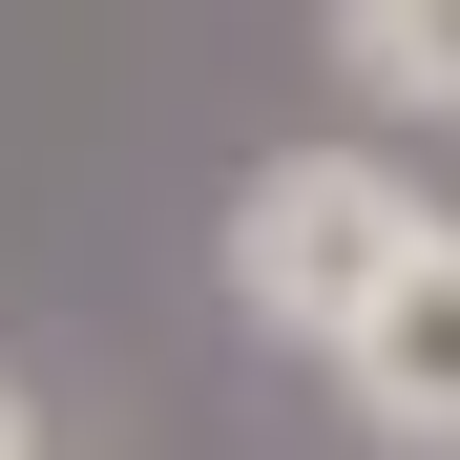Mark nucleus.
<instances>
[{"label":"nucleus","instance_id":"f257e3e1","mask_svg":"<svg viewBox=\"0 0 460 460\" xmlns=\"http://www.w3.org/2000/svg\"><path fill=\"white\" fill-rule=\"evenodd\" d=\"M419 168L398 146H272L252 189H230V293H252V335H293V356H335L376 293H398V252H419Z\"/></svg>","mask_w":460,"mask_h":460},{"label":"nucleus","instance_id":"f03ea898","mask_svg":"<svg viewBox=\"0 0 460 460\" xmlns=\"http://www.w3.org/2000/svg\"><path fill=\"white\" fill-rule=\"evenodd\" d=\"M335 398L398 439V460H460V209L398 252V293H376V314L335 335Z\"/></svg>","mask_w":460,"mask_h":460},{"label":"nucleus","instance_id":"7ed1b4c3","mask_svg":"<svg viewBox=\"0 0 460 460\" xmlns=\"http://www.w3.org/2000/svg\"><path fill=\"white\" fill-rule=\"evenodd\" d=\"M335 84L398 126H460V0H335Z\"/></svg>","mask_w":460,"mask_h":460},{"label":"nucleus","instance_id":"20e7f679","mask_svg":"<svg viewBox=\"0 0 460 460\" xmlns=\"http://www.w3.org/2000/svg\"><path fill=\"white\" fill-rule=\"evenodd\" d=\"M0 460H42V398H22V376H0Z\"/></svg>","mask_w":460,"mask_h":460}]
</instances>
